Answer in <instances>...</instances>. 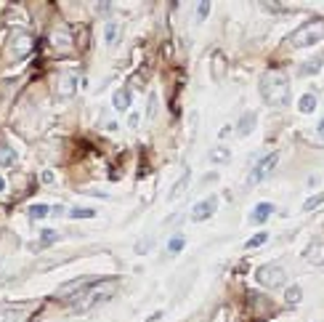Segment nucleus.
Listing matches in <instances>:
<instances>
[{"instance_id": "f257e3e1", "label": "nucleus", "mask_w": 324, "mask_h": 322, "mask_svg": "<svg viewBox=\"0 0 324 322\" xmlns=\"http://www.w3.org/2000/svg\"><path fill=\"white\" fill-rule=\"evenodd\" d=\"M260 96H263V102L268 107H274V109H282V107L290 104V80L284 72H266L260 75Z\"/></svg>"}, {"instance_id": "f03ea898", "label": "nucleus", "mask_w": 324, "mask_h": 322, "mask_svg": "<svg viewBox=\"0 0 324 322\" xmlns=\"http://www.w3.org/2000/svg\"><path fill=\"white\" fill-rule=\"evenodd\" d=\"M117 290V280H98L96 288H88L82 298H77V309H93V306L109 301Z\"/></svg>"}, {"instance_id": "7ed1b4c3", "label": "nucleus", "mask_w": 324, "mask_h": 322, "mask_svg": "<svg viewBox=\"0 0 324 322\" xmlns=\"http://www.w3.org/2000/svg\"><path fill=\"white\" fill-rule=\"evenodd\" d=\"M324 37V19H311L306 21L303 27H298L295 32H292L290 43L295 45V48H308V45L319 43Z\"/></svg>"}, {"instance_id": "20e7f679", "label": "nucleus", "mask_w": 324, "mask_h": 322, "mask_svg": "<svg viewBox=\"0 0 324 322\" xmlns=\"http://www.w3.org/2000/svg\"><path fill=\"white\" fill-rule=\"evenodd\" d=\"M276 163H279V155H276V152H268V155H263V157H260L255 165H252V171H250V176H247V184L252 187V184H260V181H266L268 176L274 173Z\"/></svg>"}, {"instance_id": "39448f33", "label": "nucleus", "mask_w": 324, "mask_h": 322, "mask_svg": "<svg viewBox=\"0 0 324 322\" xmlns=\"http://www.w3.org/2000/svg\"><path fill=\"white\" fill-rule=\"evenodd\" d=\"M255 280H258V285H263V288H282L284 280H287V274H284L282 266L266 264V266H258Z\"/></svg>"}, {"instance_id": "423d86ee", "label": "nucleus", "mask_w": 324, "mask_h": 322, "mask_svg": "<svg viewBox=\"0 0 324 322\" xmlns=\"http://www.w3.org/2000/svg\"><path fill=\"white\" fill-rule=\"evenodd\" d=\"M96 282H98V277H77L72 282H64V285L56 290V298H67V301H72L77 293H85V290L90 285H96Z\"/></svg>"}, {"instance_id": "0eeeda50", "label": "nucleus", "mask_w": 324, "mask_h": 322, "mask_svg": "<svg viewBox=\"0 0 324 322\" xmlns=\"http://www.w3.org/2000/svg\"><path fill=\"white\" fill-rule=\"evenodd\" d=\"M215 211H218V197L213 195V197H205V200H199L194 208H191L189 216H191V221H205V218H210Z\"/></svg>"}, {"instance_id": "6e6552de", "label": "nucleus", "mask_w": 324, "mask_h": 322, "mask_svg": "<svg viewBox=\"0 0 324 322\" xmlns=\"http://www.w3.org/2000/svg\"><path fill=\"white\" fill-rule=\"evenodd\" d=\"M29 51H32V37H29L27 32H19V35H13V40L8 45V53L13 59H24L29 56Z\"/></svg>"}, {"instance_id": "1a4fd4ad", "label": "nucleus", "mask_w": 324, "mask_h": 322, "mask_svg": "<svg viewBox=\"0 0 324 322\" xmlns=\"http://www.w3.org/2000/svg\"><path fill=\"white\" fill-rule=\"evenodd\" d=\"M32 309L29 306H3L0 309V322H27Z\"/></svg>"}, {"instance_id": "9d476101", "label": "nucleus", "mask_w": 324, "mask_h": 322, "mask_svg": "<svg viewBox=\"0 0 324 322\" xmlns=\"http://www.w3.org/2000/svg\"><path fill=\"white\" fill-rule=\"evenodd\" d=\"M303 258H306L308 264H314V266H322L324 264V245L322 242L308 245V248L303 250Z\"/></svg>"}, {"instance_id": "9b49d317", "label": "nucleus", "mask_w": 324, "mask_h": 322, "mask_svg": "<svg viewBox=\"0 0 324 322\" xmlns=\"http://www.w3.org/2000/svg\"><path fill=\"white\" fill-rule=\"evenodd\" d=\"M271 213H274V203H258L255 208H252V213H250V221H252V224H263Z\"/></svg>"}, {"instance_id": "f8f14e48", "label": "nucleus", "mask_w": 324, "mask_h": 322, "mask_svg": "<svg viewBox=\"0 0 324 322\" xmlns=\"http://www.w3.org/2000/svg\"><path fill=\"white\" fill-rule=\"evenodd\" d=\"M322 64H324V56H314V59H308L306 64L298 67V75L300 78H311V75H316L322 70Z\"/></svg>"}, {"instance_id": "ddd939ff", "label": "nucleus", "mask_w": 324, "mask_h": 322, "mask_svg": "<svg viewBox=\"0 0 324 322\" xmlns=\"http://www.w3.org/2000/svg\"><path fill=\"white\" fill-rule=\"evenodd\" d=\"M255 122H258V117H255V112H244L242 117H239L237 133H239V136H250V133H252V128H255Z\"/></svg>"}, {"instance_id": "4468645a", "label": "nucleus", "mask_w": 324, "mask_h": 322, "mask_svg": "<svg viewBox=\"0 0 324 322\" xmlns=\"http://www.w3.org/2000/svg\"><path fill=\"white\" fill-rule=\"evenodd\" d=\"M75 88H77V80H75V75H61L59 78V96H75Z\"/></svg>"}, {"instance_id": "2eb2a0df", "label": "nucleus", "mask_w": 324, "mask_h": 322, "mask_svg": "<svg viewBox=\"0 0 324 322\" xmlns=\"http://www.w3.org/2000/svg\"><path fill=\"white\" fill-rule=\"evenodd\" d=\"M16 165V152L8 147V141H0V168Z\"/></svg>"}, {"instance_id": "dca6fc26", "label": "nucleus", "mask_w": 324, "mask_h": 322, "mask_svg": "<svg viewBox=\"0 0 324 322\" xmlns=\"http://www.w3.org/2000/svg\"><path fill=\"white\" fill-rule=\"evenodd\" d=\"M189 181H191V173H189V171H183V173H181V179L175 181V187H173L170 192H167V197H170V200H178V197L183 195V192H186Z\"/></svg>"}, {"instance_id": "f3484780", "label": "nucleus", "mask_w": 324, "mask_h": 322, "mask_svg": "<svg viewBox=\"0 0 324 322\" xmlns=\"http://www.w3.org/2000/svg\"><path fill=\"white\" fill-rule=\"evenodd\" d=\"M130 102H133V96H130V91H128V88L117 91V94H114V99H112L114 109H120V112H125L128 107H130Z\"/></svg>"}, {"instance_id": "a211bd4d", "label": "nucleus", "mask_w": 324, "mask_h": 322, "mask_svg": "<svg viewBox=\"0 0 324 322\" xmlns=\"http://www.w3.org/2000/svg\"><path fill=\"white\" fill-rule=\"evenodd\" d=\"M298 109L303 112V114H311V112H316V96H314V94H306V96H300V102H298Z\"/></svg>"}, {"instance_id": "6ab92c4d", "label": "nucleus", "mask_w": 324, "mask_h": 322, "mask_svg": "<svg viewBox=\"0 0 324 322\" xmlns=\"http://www.w3.org/2000/svg\"><path fill=\"white\" fill-rule=\"evenodd\" d=\"M210 160H213V163H229V160H231V152H229L226 147H213V149H210Z\"/></svg>"}, {"instance_id": "aec40b11", "label": "nucleus", "mask_w": 324, "mask_h": 322, "mask_svg": "<svg viewBox=\"0 0 324 322\" xmlns=\"http://www.w3.org/2000/svg\"><path fill=\"white\" fill-rule=\"evenodd\" d=\"M215 67H213V78L215 80H221L223 75H226V59H223V53H215Z\"/></svg>"}, {"instance_id": "412c9836", "label": "nucleus", "mask_w": 324, "mask_h": 322, "mask_svg": "<svg viewBox=\"0 0 324 322\" xmlns=\"http://www.w3.org/2000/svg\"><path fill=\"white\" fill-rule=\"evenodd\" d=\"M117 35H120V24H114V21H112V24H106V45H114V43H117Z\"/></svg>"}, {"instance_id": "4be33fe9", "label": "nucleus", "mask_w": 324, "mask_h": 322, "mask_svg": "<svg viewBox=\"0 0 324 322\" xmlns=\"http://www.w3.org/2000/svg\"><path fill=\"white\" fill-rule=\"evenodd\" d=\"M284 298H287V304H300V298H303V290H300L298 285H292V288H287Z\"/></svg>"}, {"instance_id": "5701e85b", "label": "nucleus", "mask_w": 324, "mask_h": 322, "mask_svg": "<svg viewBox=\"0 0 324 322\" xmlns=\"http://www.w3.org/2000/svg\"><path fill=\"white\" fill-rule=\"evenodd\" d=\"M48 213H51V208L40 203V205H32V208H29V218H45Z\"/></svg>"}, {"instance_id": "b1692460", "label": "nucleus", "mask_w": 324, "mask_h": 322, "mask_svg": "<svg viewBox=\"0 0 324 322\" xmlns=\"http://www.w3.org/2000/svg\"><path fill=\"white\" fill-rule=\"evenodd\" d=\"M69 216H72V218H93L96 211L93 208H72V211H69Z\"/></svg>"}, {"instance_id": "393cba45", "label": "nucleus", "mask_w": 324, "mask_h": 322, "mask_svg": "<svg viewBox=\"0 0 324 322\" xmlns=\"http://www.w3.org/2000/svg\"><path fill=\"white\" fill-rule=\"evenodd\" d=\"M266 240H268V234H266V232H258L255 237H250V240L244 242V248H250V250H252V248H260Z\"/></svg>"}, {"instance_id": "a878e982", "label": "nucleus", "mask_w": 324, "mask_h": 322, "mask_svg": "<svg viewBox=\"0 0 324 322\" xmlns=\"http://www.w3.org/2000/svg\"><path fill=\"white\" fill-rule=\"evenodd\" d=\"M59 240V234L53 232V229H45V232L40 234V248H48L51 242H56Z\"/></svg>"}, {"instance_id": "bb28decb", "label": "nucleus", "mask_w": 324, "mask_h": 322, "mask_svg": "<svg viewBox=\"0 0 324 322\" xmlns=\"http://www.w3.org/2000/svg\"><path fill=\"white\" fill-rule=\"evenodd\" d=\"M322 203H324V195H314V197H308V200L303 203V211H314V208H319Z\"/></svg>"}, {"instance_id": "cd10ccee", "label": "nucleus", "mask_w": 324, "mask_h": 322, "mask_svg": "<svg viewBox=\"0 0 324 322\" xmlns=\"http://www.w3.org/2000/svg\"><path fill=\"white\" fill-rule=\"evenodd\" d=\"M183 245H186V242H183V237H173V240L167 242V253H173V256H175V253L183 250Z\"/></svg>"}, {"instance_id": "c85d7f7f", "label": "nucleus", "mask_w": 324, "mask_h": 322, "mask_svg": "<svg viewBox=\"0 0 324 322\" xmlns=\"http://www.w3.org/2000/svg\"><path fill=\"white\" fill-rule=\"evenodd\" d=\"M53 43L56 45H69V35H53Z\"/></svg>"}, {"instance_id": "c756f323", "label": "nucleus", "mask_w": 324, "mask_h": 322, "mask_svg": "<svg viewBox=\"0 0 324 322\" xmlns=\"http://www.w3.org/2000/svg\"><path fill=\"white\" fill-rule=\"evenodd\" d=\"M207 11H210V3H199V11H197V16H199V19H205V16H207Z\"/></svg>"}, {"instance_id": "7c9ffc66", "label": "nucleus", "mask_w": 324, "mask_h": 322, "mask_svg": "<svg viewBox=\"0 0 324 322\" xmlns=\"http://www.w3.org/2000/svg\"><path fill=\"white\" fill-rule=\"evenodd\" d=\"M40 179H43V184H53V171H43Z\"/></svg>"}, {"instance_id": "2f4dec72", "label": "nucleus", "mask_w": 324, "mask_h": 322, "mask_svg": "<svg viewBox=\"0 0 324 322\" xmlns=\"http://www.w3.org/2000/svg\"><path fill=\"white\" fill-rule=\"evenodd\" d=\"M319 136L324 139V117H322V122H319Z\"/></svg>"}, {"instance_id": "473e14b6", "label": "nucleus", "mask_w": 324, "mask_h": 322, "mask_svg": "<svg viewBox=\"0 0 324 322\" xmlns=\"http://www.w3.org/2000/svg\"><path fill=\"white\" fill-rule=\"evenodd\" d=\"M3 189H5V179L0 176V192H3Z\"/></svg>"}]
</instances>
